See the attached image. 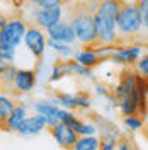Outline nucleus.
<instances>
[{"mask_svg": "<svg viewBox=\"0 0 148 150\" xmlns=\"http://www.w3.org/2000/svg\"><path fill=\"white\" fill-rule=\"evenodd\" d=\"M95 92L97 94H102V96H107V89L104 87V85H101V84H95Z\"/></svg>", "mask_w": 148, "mask_h": 150, "instance_id": "7c9ffc66", "label": "nucleus"}, {"mask_svg": "<svg viewBox=\"0 0 148 150\" xmlns=\"http://www.w3.org/2000/svg\"><path fill=\"white\" fill-rule=\"evenodd\" d=\"M32 109H34V112H39L46 118L48 128H53L56 123H60V120H58L60 104L56 103L55 99L53 101H36L32 104Z\"/></svg>", "mask_w": 148, "mask_h": 150, "instance_id": "f8f14e48", "label": "nucleus"}, {"mask_svg": "<svg viewBox=\"0 0 148 150\" xmlns=\"http://www.w3.org/2000/svg\"><path fill=\"white\" fill-rule=\"evenodd\" d=\"M48 38L55 39V41H61V43H68V45H75L77 43V34H75L73 24L70 19H61L58 24L46 31Z\"/></svg>", "mask_w": 148, "mask_h": 150, "instance_id": "9d476101", "label": "nucleus"}, {"mask_svg": "<svg viewBox=\"0 0 148 150\" xmlns=\"http://www.w3.org/2000/svg\"><path fill=\"white\" fill-rule=\"evenodd\" d=\"M118 149V140L114 138H102L101 150H116Z\"/></svg>", "mask_w": 148, "mask_h": 150, "instance_id": "c85d7f7f", "label": "nucleus"}, {"mask_svg": "<svg viewBox=\"0 0 148 150\" xmlns=\"http://www.w3.org/2000/svg\"><path fill=\"white\" fill-rule=\"evenodd\" d=\"M24 46L29 50V53L34 58H41L46 51L48 39L44 34V29H41L39 26H29L27 33L24 36Z\"/></svg>", "mask_w": 148, "mask_h": 150, "instance_id": "423d86ee", "label": "nucleus"}, {"mask_svg": "<svg viewBox=\"0 0 148 150\" xmlns=\"http://www.w3.org/2000/svg\"><path fill=\"white\" fill-rule=\"evenodd\" d=\"M63 19V5L61 7H32V21L41 29L48 31Z\"/></svg>", "mask_w": 148, "mask_h": 150, "instance_id": "0eeeda50", "label": "nucleus"}, {"mask_svg": "<svg viewBox=\"0 0 148 150\" xmlns=\"http://www.w3.org/2000/svg\"><path fill=\"white\" fill-rule=\"evenodd\" d=\"M72 128H73L80 137L82 135H95L97 133V126L95 125H92V123H83L82 120H75V123L72 125Z\"/></svg>", "mask_w": 148, "mask_h": 150, "instance_id": "4be33fe9", "label": "nucleus"}, {"mask_svg": "<svg viewBox=\"0 0 148 150\" xmlns=\"http://www.w3.org/2000/svg\"><path fill=\"white\" fill-rule=\"evenodd\" d=\"M7 22H9V21H7V19H5V16H0V29L4 28V26H5V24H7Z\"/></svg>", "mask_w": 148, "mask_h": 150, "instance_id": "72a5a7b5", "label": "nucleus"}, {"mask_svg": "<svg viewBox=\"0 0 148 150\" xmlns=\"http://www.w3.org/2000/svg\"><path fill=\"white\" fill-rule=\"evenodd\" d=\"M143 55V46L141 45H126V46H118V50L112 53L109 58L116 65L123 67H131L140 60V56Z\"/></svg>", "mask_w": 148, "mask_h": 150, "instance_id": "1a4fd4ad", "label": "nucleus"}, {"mask_svg": "<svg viewBox=\"0 0 148 150\" xmlns=\"http://www.w3.org/2000/svg\"><path fill=\"white\" fill-rule=\"evenodd\" d=\"M123 125H124V128L131 133H135V131H140L141 128H145V125H143V120L140 118L138 114H131V116H124L123 118Z\"/></svg>", "mask_w": 148, "mask_h": 150, "instance_id": "412c9836", "label": "nucleus"}, {"mask_svg": "<svg viewBox=\"0 0 148 150\" xmlns=\"http://www.w3.org/2000/svg\"><path fill=\"white\" fill-rule=\"evenodd\" d=\"M75 97L73 94H66V92H56L55 96V101L61 108H66V109H77V106H75Z\"/></svg>", "mask_w": 148, "mask_h": 150, "instance_id": "5701e85b", "label": "nucleus"}, {"mask_svg": "<svg viewBox=\"0 0 148 150\" xmlns=\"http://www.w3.org/2000/svg\"><path fill=\"white\" fill-rule=\"evenodd\" d=\"M17 50H0V63H12Z\"/></svg>", "mask_w": 148, "mask_h": 150, "instance_id": "cd10ccee", "label": "nucleus"}, {"mask_svg": "<svg viewBox=\"0 0 148 150\" xmlns=\"http://www.w3.org/2000/svg\"><path fill=\"white\" fill-rule=\"evenodd\" d=\"M27 29L29 26L26 24L24 19H9V22L0 29V43H7V45L19 48L20 43H24V36H26Z\"/></svg>", "mask_w": 148, "mask_h": 150, "instance_id": "39448f33", "label": "nucleus"}, {"mask_svg": "<svg viewBox=\"0 0 148 150\" xmlns=\"http://www.w3.org/2000/svg\"><path fill=\"white\" fill-rule=\"evenodd\" d=\"M136 5L143 17V28L148 31V0H136Z\"/></svg>", "mask_w": 148, "mask_h": 150, "instance_id": "bb28decb", "label": "nucleus"}, {"mask_svg": "<svg viewBox=\"0 0 148 150\" xmlns=\"http://www.w3.org/2000/svg\"><path fill=\"white\" fill-rule=\"evenodd\" d=\"M147 33H148V31H147Z\"/></svg>", "mask_w": 148, "mask_h": 150, "instance_id": "e433bc0d", "label": "nucleus"}, {"mask_svg": "<svg viewBox=\"0 0 148 150\" xmlns=\"http://www.w3.org/2000/svg\"><path fill=\"white\" fill-rule=\"evenodd\" d=\"M66 75H72V70H70V63L68 62H58L53 70H51V77H49V82H58L61 80Z\"/></svg>", "mask_w": 148, "mask_h": 150, "instance_id": "a211bd4d", "label": "nucleus"}, {"mask_svg": "<svg viewBox=\"0 0 148 150\" xmlns=\"http://www.w3.org/2000/svg\"><path fill=\"white\" fill-rule=\"evenodd\" d=\"M135 70H136L141 77L148 79V55H141L140 56V60L135 63Z\"/></svg>", "mask_w": 148, "mask_h": 150, "instance_id": "393cba45", "label": "nucleus"}, {"mask_svg": "<svg viewBox=\"0 0 148 150\" xmlns=\"http://www.w3.org/2000/svg\"><path fill=\"white\" fill-rule=\"evenodd\" d=\"M26 118H27V109H26V106H24V104H19V106H16V109L9 114V118L2 123V128L5 131H17L19 125L24 121Z\"/></svg>", "mask_w": 148, "mask_h": 150, "instance_id": "4468645a", "label": "nucleus"}, {"mask_svg": "<svg viewBox=\"0 0 148 150\" xmlns=\"http://www.w3.org/2000/svg\"><path fill=\"white\" fill-rule=\"evenodd\" d=\"M147 80L135 70H124L119 84L114 87V96L119 99V109L123 116H131L145 111L147 104Z\"/></svg>", "mask_w": 148, "mask_h": 150, "instance_id": "f257e3e1", "label": "nucleus"}, {"mask_svg": "<svg viewBox=\"0 0 148 150\" xmlns=\"http://www.w3.org/2000/svg\"><path fill=\"white\" fill-rule=\"evenodd\" d=\"M101 142L95 135H82L78 137L73 150H101Z\"/></svg>", "mask_w": 148, "mask_h": 150, "instance_id": "dca6fc26", "label": "nucleus"}, {"mask_svg": "<svg viewBox=\"0 0 148 150\" xmlns=\"http://www.w3.org/2000/svg\"><path fill=\"white\" fill-rule=\"evenodd\" d=\"M143 133H145V137L148 138V123L145 125V128H143Z\"/></svg>", "mask_w": 148, "mask_h": 150, "instance_id": "f704fd0d", "label": "nucleus"}, {"mask_svg": "<svg viewBox=\"0 0 148 150\" xmlns=\"http://www.w3.org/2000/svg\"><path fill=\"white\" fill-rule=\"evenodd\" d=\"M48 46L51 48L55 53L61 56V58H70V56H75V50L73 45H68V43H61V41H55L51 38H48Z\"/></svg>", "mask_w": 148, "mask_h": 150, "instance_id": "f3484780", "label": "nucleus"}, {"mask_svg": "<svg viewBox=\"0 0 148 150\" xmlns=\"http://www.w3.org/2000/svg\"><path fill=\"white\" fill-rule=\"evenodd\" d=\"M16 106L17 104L14 103L9 96H5V94L0 96V123H4L9 118V114L16 109Z\"/></svg>", "mask_w": 148, "mask_h": 150, "instance_id": "6ab92c4d", "label": "nucleus"}, {"mask_svg": "<svg viewBox=\"0 0 148 150\" xmlns=\"http://www.w3.org/2000/svg\"><path fill=\"white\" fill-rule=\"evenodd\" d=\"M72 24H73L75 34H77V43L82 46H97V29H95V19L94 12L89 9H77L72 16Z\"/></svg>", "mask_w": 148, "mask_h": 150, "instance_id": "f03ea898", "label": "nucleus"}, {"mask_svg": "<svg viewBox=\"0 0 148 150\" xmlns=\"http://www.w3.org/2000/svg\"><path fill=\"white\" fill-rule=\"evenodd\" d=\"M143 29V17L136 4H123L118 16V33L119 38H133Z\"/></svg>", "mask_w": 148, "mask_h": 150, "instance_id": "7ed1b4c3", "label": "nucleus"}, {"mask_svg": "<svg viewBox=\"0 0 148 150\" xmlns=\"http://www.w3.org/2000/svg\"><path fill=\"white\" fill-rule=\"evenodd\" d=\"M133 149L131 145H128V142H118V150H130Z\"/></svg>", "mask_w": 148, "mask_h": 150, "instance_id": "473e14b6", "label": "nucleus"}, {"mask_svg": "<svg viewBox=\"0 0 148 150\" xmlns=\"http://www.w3.org/2000/svg\"><path fill=\"white\" fill-rule=\"evenodd\" d=\"M34 85H36V72L29 68H19L16 80L12 84L14 91L19 94H27L34 89Z\"/></svg>", "mask_w": 148, "mask_h": 150, "instance_id": "ddd939ff", "label": "nucleus"}, {"mask_svg": "<svg viewBox=\"0 0 148 150\" xmlns=\"http://www.w3.org/2000/svg\"><path fill=\"white\" fill-rule=\"evenodd\" d=\"M118 2H119V4H126V2H128V0H118Z\"/></svg>", "mask_w": 148, "mask_h": 150, "instance_id": "c9c22d12", "label": "nucleus"}, {"mask_svg": "<svg viewBox=\"0 0 148 150\" xmlns=\"http://www.w3.org/2000/svg\"><path fill=\"white\" fill-rule=\"evenodd\" d=\"M68 63H70V70H72V75H78V77H92V68H89V67L82 65L80 62H77V60H68Z\"/></svg>", "mask_w": 148, "mask_h": 150, "instance_id": "b1692460", "label": "nucleus"}, {"mask_svg": "<svg viewBox=\"0 0 148 150\" xmlns=\"http://www.w3.org/2000/svg\"><path fill=\"white\" fill-rule=\"evenodd\" d=\"M73 58L77 60V62H80L82 65L89 67V68H94V67H97L102 62V58L97 55V51H95L94 46H83L82 51L75 53Z\"/></svg>", "mask_w": 148, "mask_h": 150, "instance_id": "2eb2a0df", "label": "nucleus"}, {"mask_svg": "<svg viewBox=\"0 0 148 150\" xmlns=\"http://www.w3.org/2000/svg\"><path fill=\"white\" fill-rule=\"evenodd\" d=\"M75 106H77V109H89V108L92 106L90 97L85 96V94H77V97H75Z\"/></svg>", "mask_w": 148, "mask_h": 150, "instance_id": "a878e982", "label": "nucleus"}, {"mask_svg": "<svg viewBox=\"0 0 148 150\" xmlns=\"http://www.w3.org/2000/svg\"><path fill=\"white\" fill-rule=\"evenodd\" d=\"M94 19H95L99 45H116L119 41L118 17H114V16H111V14H107V12H104L101 9H95Z\"/></svg>", "mask_w": 148, "mask_h": 150, "instance_id": "20e7f679", "label": "nucleus"}, {"mask_svg": "<svg viewBox=\"0 0 148 150\" xmlns=\"http://www.w3.org/2000/svg\"><path fill=\"white\" fill-rule=\"evenodd\" d=\"M49 131H51V137L55 138V142L58 143V147H61V149H73L80 137L70 125L63 121L56 123L53 128H49Z\"/></svg>", "mask_w": 148, "mask_h": 150, "instance_id": "6e6552de", "label": "nucleus"}, {"mask_svg": "<svg viewBox=\"0 0 148 150\" xmlns=\"http://www.w3.org/2000/svg\"><path fill=\"white\" fill-rule=\"evenodd\" d=\"M17 70L12 63H0V75H2V82L7 85H12L14 80H16V75H17Z\"/></svg>", "mask_w": 148, "mask_h": 150, "instance_id": "aec40b11", "label": "nucleus"}, {"mask_svg": "<svg viewBox=\"0 0 148 150\" xmlns=\"http://www.w3.org/2000/svg\"><path fill=\"white\" fill-rule=\"evenodd\" d=\"M26 4H27L29 7H41L43 0H26Z\"/></svg>", "mask_w": 148, "mask_h": 150, "instance_id": "2f4dec72", "label": "nucleus"}, {"mask_svg": "<svg viewBox=\"0 0 148 150\" xmlns=\"http://www.w3.org/2000/svg\"><path fill=\"white\" fill-rule=\"evenodd\" d=\"M48 128L46 118L39 112H34L32 116H27L24 121L19 125L17 133L22 135V137H34V135H39L43 130Z\"/></svg>", "mask_w": 148, "mask_h": 150, "instance_id": "9b49d317", "label": "nucleus"}, {"mask_svg": "<svg viewBox=\"0 0 148 150\" xmlns=\"http://www.w3.org/2000/svg\"><path fill=\"white\" fill-rule=\"evenodd\" d=\"M65 4H66V0H43L41 7H61Z\"/></svg>", "mask_w": 148, "mask_h": 150, "instance_id": "c756f323", "label": "nucleus"}]
</instances>
